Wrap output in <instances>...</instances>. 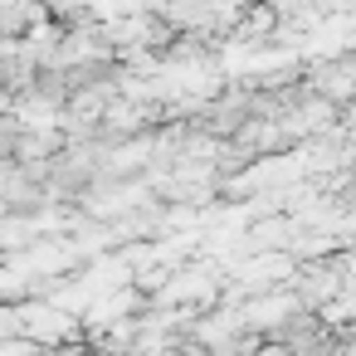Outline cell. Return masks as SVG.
I'll list each match as a JSON object with an SVG mask.
<instances>
[{
    "instance_id": "6da1fadb",
    "label": "cell",
    "mask_w": 356,
    "mask_h": 356,
    "mask_svg": "<svg viewBox=\"0 0 356 356\" xmlns=\"http://www.w3.org/2000/svg\"><path fill=\"white\" fill-rule=\"evenodd\" d=\"M341 288V268L337 264H307L298 273V302L302 307H317V302H332Z\"/></svg>"
},
{
    "instance_id": "7a4b0ae2",
    "label": "cell",
    "mask_w": 356,
    "mask_h": 356,
    "mask_svg": "<svg viewBox=\"0 0 356 356\" xmlns=\"http://www.w3.org/2000/svg\"><path fill=\"white\" fill-rule=\"evenodd\" d=\"M20 332H25V312H20V307H10V302H0V346L15 341Z\"/></svg>"
}]
</instances>
